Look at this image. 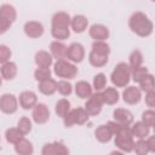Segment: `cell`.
<instances>
[{
    "instance_id": "6da1fadb",
    "label": "cell",
    "mask_w": 155,
    "mask_h": 155,
    "mask_svg": "<svg viewBox=\"0 0 155 155\" xmlns=\"http://www.w3.org/2000/svg\"><path fill=\"white\" fill-rule=\"evenodd\" d=\"M128 28L132 33L140 38H148L153 34L154 23L144 12L137 11L128 18Z\"/></svg>"
},
{
    "instance_id": "7a4b0ae2",
    "label": "cell",
    "mask_w": 155,
    "mask_h": 155,
    "mask_svg": "<svg viewBox=\"0 0 155 155\" xmlns=\"http://www.w3.org/2000/svg\"><path fill=\"white\" fill-rule=\"evenodd\" d=\"M70 16L64 11H58L51 19V35L59 41L67 40L70 36Z\"/></svg>"
},
{
    "instance_id": "3957f363",
    "label": "cell",
    "mask_w": 155,
    "mask_h": 155,
    "mask_svg": "<svg viewBox=\"0 0 155 155\" xmlns=\"http://www.w3.org/2000/svg\"><path fill=\"white\" fill-rule=\"evenodd\" d=\"M114 137V145L121 153H131L133 151L134 145V137L132 136L130 126L121 125L117 132L113 136Z\"/></svg>"
},
{
    "instance_id": "277c9868",
    "label": "cell",
    "mask_w": 155,
    "mask_h": 155,
    "mask_svg": "<svg viewBox=\"0 0 155 155\" xmlns=\"http://www.w3.org/2000/svg\"><path fill=\"white\" fill-rule=\"evenodd\" d=\"M110 81L115 87H126L131 81V68L128 63H117L110 74Z\"/></svg>"
},
{
    "instance_id": "5b68a950",
    "label": "cell",
    "mask_w": 155,
    "mask_h": 155,
    "mask_svg": "<svg viewBox=\"0 0 155 155\" xmlns=\"http://www.w3.org/2000/svg\"><path fill=\"white\" fill-rule=\"evenodd\" d=\"M78 67L68 59H57L53 63V73L57 78L71 80L78 75Z\"/></svg>"
},
{
    "instance_id": "8992f818",
    "label": "cell",
    "mask_w": 155,
    "mask_h": 155,
    "mask_svg": "<svg viewBox=\"0 0 155 155\" xmlns=\"http://www.w3.org/2000/svg\"><path fill=\"white\" fill-rule=\"evenodd\" d=\"M88 119H90V115L85 110V108H74V109H70L69 113L63 117V122L65 127H71L74 125L81 126L86 124Z\"/></svg>"
},
{
    "instance_id": "52a82bcc",
    "label": "cell",
    "mask_w": 155,
    "mask_h": 155,
    "mask_svg": "<svg viewBox=\"0 0 155 155\" xmlns=\"http://www.w3.org/2000/svg\"><path fill=\"white\" fill-rule=\"evenodd\" d=\"M104 105V101H103V96L101 91H96L94 93H92L87 99L86 103L84 105L85 110L88 113L90 116H97Z\"/></svg>"
},
{
    "instance_id": "ba28073f",
    "label": "cell",
    "mask_w": 155,
    "mask_h": 155,
    "mask_svg": "<svg viewBox=\"0 0 155 155\" xmlns=\"http://www.w3.org/2000/svg\"><path fill=\"white\" fill-rule=\"evenodd\" d=\"M18 98L12 93H4L0 96V111L7 115L15 114L18 110Z\"/></svg>"
},
{
    "instance_id": "9c48e42d",
    "label": "cell",
    "mask_w": 155,
    "mask_h": 155,
    "mask_svg": "<svg viewBox=\"0 0 155 155\" xmlns=\"http://www.w3.org/2000/svg\"><path fill=\"white\" fill-rule=\"evenodd\" d=\"M51 113L45 103H36L31 109V119L38 125H44L50 120Z\"/></svg>"
},
{
    "instance_id": "30bf717a",
    "label": "cell",
    "mask_w": 155,
    "mask_h": 155,
    "mask_svg": "<svg viewBox=\"0 0 155 155\" xmlns=\"http://www.w3.org/2000/svg\"><path fill=\"white\" fill-rule=\"evenodd\" d=\"M85 56H86L85 47L80 42H71L68 46V50H67V59L70 61V62H73L74 64L81 63L84 61Z\"/></svg>"
},
{
    "instance_id": "8fae6325",
    "label": "cell",
    "mask_w": 155,
    "mask_h": 155,
    "mask_svg": "<svg viewBox=\"0 0 155 155\" xmlns=\"http://www.w3.org/2000/svg\"><path fill=\"white\" fill-rule=\"evenodd\" d=\"M41 154L42 155H68L69 149L64 143L54 140L51 143H46L41 149Z\"/></svg>"
},
{
    "instance_id": "7c38bea8",
    "label": "cell",
    "mask_w": 155,
    "mask_h": 155,
    "mask_svg": "<svg viewBox=\"0 0 155 155\" xmlns=\"http://www.w3.org/2000/svg\"><path fill=\"white\" fill-rule=\"evenodd\" d=\"M142 99V91L137 86H127L122 91V101L128 105L138 104Z\"/></svg>"
},
{
    "instance_id": "4fadbf2b",
    "label": "cell",
    "mask_w": 155,
    "mask_h": 155,
    "mask_svg": "<svg viewBox=\"0 0 155 155\" xmlns=\"http://www.w3.org/2000/svg\"><path fill=\"white\" fill-rule=\"evenodd\" d=\"M23 30H24V34L30 38V39H38L40 36L44 35V31H45V28L42 25L41 22H38V21H28L24 23V27H23Z\"/></svg>"
},
{
    "instance_id": "5bb4252c",
    "label": "cell",
    "mask_w": 155,
    "mask_h": 155,
    "mask_svg": "<svg viewBox=\"0 0 155 155\" xmlns=\"http://www.w3.org/2000/svg\"><path fill=\"white\" fill-rule=\"evenodd\" d=\"M88 35L91 36V39H93V41H105L109 38L110 31L107 25L94 23L88 28Z\"/></svg>"
},
{
    "instance_id": "9a60e30c",
    "label": "cell",
    "mask_w": 155,
    "mask_h": 155,
    "mask_svg": "<svg viewBox=\"0 0 155 155\" xmlns=\"http://www.w3.org/2000/svg\"><path fill=\"white\" fill-rule=\"evenodd\" d=\"M17 98H18L19 107L24 110L33 109V107L38 103V96L33 91H23L19 93V96Z\"/></svg>"
},
{
    "instance_id": "2e32d148",
    "label": "cell",
    "mask_w": 155,
    "mask_h": 155,
    "mask_svg": "<svg viewBox=\"0 0 155 155\" xmlns=\"http://www.w3.org/2000/svg\"><path fill=\"white\" fill-rule=\"evenodd\" d=\"M113 117H114V121H116L117 124L126 125V126H131V124L134 120L131 110L125 109V108H116L113 111Z\"/></svg>"
},
{
    "instance_id": "e0dca14e",
    "label": "cell",
    "mask_w": 155,
    "mask_h": 155,
    "mask_svg": "<svg viewBox=\"0 0 155 155\" xmlns=\"http://www.w3.org/2000/svg\"><path fill=\"white\" fill-rule=\"evenodd\" d=\"M88 27V19L84 15H75L74 17L70 18V29L76 33L81 34L84 33Z\"/></svg>"
},
{
    "instance_id": "ac0fdd59",
    "label": "cell",
    "mask_w": 155,
    "mask_h": 155,
    "mask_svg": "<svg viewBox=\"0 0 155 155\" xmlns=\"http://www.w3.org/2000/svg\"><path fill=\"white\" fill-rule=\"evenodd\" d=\"M67 50L68 46L59 40H54L50 44V53L56 59H67Z\"/></svg>"
},
{
    "instance_id": "d6986e66",
    "label": "cell",
    "mask_w": 155,
    "mask_h": 155,
    "mask_svg": "<svg viewBox=\"0 0 155 155\" xmlns=\"http://www.w3.org/2000/svg\"><path fill=\"white\" fill-rule=\"evenodd\" d=\"M34 62L38 68H50L53 64V57L48 51L40 50L35 53Z\"/></svg>"
},
{
    "instance_id": "ffe728a7",
    "label": "cell",
    "mask_w": 155,
    "mask_h": 155,
    "mask_svg": "<svg viewBox=\"0 0 155 155\" xmlns=\"http://www.w3.org/2000/svg\"><path fill=\"white\" fill-rule=\"evenodd\" d=\"M17 73H18L17 64L12 61H8L1 64L0 67V75L4 80H13L17 76Z\"/></svg>"
},
{
    "instance_id": "44dd1931",
    "label": "cell",
    "mask_w": 155,
    "mask_h": 155,
    "mask_svg": "<svg viewBox=\"0 0 155 155\" xmlns=\"http://www.w3.org/2000/svg\"><path fill=\"white\" fill-rule=\"evenodd\" d=\"M38 88H39V92L42 93L44 96H52L53 93L57 92V81L52 78L41 80L38 84Z\"/></svg>"
},
{
    "instance_id": "7402d4cb",
    "label": "cell",
    "mask_w": 155,
    "mask_h": 155,
    "mask_svg": "<svg viewBox=\"0 0 155 155\" xmlns=\"http://www.w3.org/2000/svg\"><path fill=\"white\" fill-rule=\"evenodd\" d=\"M75 94L80 98V99H87L92 93H93V87L90 82L85 81V80H80L75 84Z\"/></svg>"
},
{
    "instance_id": "603a6c76",
    "label": "cell",
    "mask_w": 155,
    "mask_h": 155,
    "mask_svg": "<svg viewBox=\"0 0 155 155\" xmlns=\"http://www.w3.org/2000/svg\"><path fill=\"white\" fill-rule=\"evenodd\" d=\"M132 126L130 127L131 128V132H132V136L137 139H143V138H147L149 134H150V127H148L143 121H137V122H132L131 124Z\"/></svg>"
},
{
    "instance_id": "cb8c5ba5",
    "label": "cell",
    "mask_w": 155,
    "mask_h": 155,
    "mask_svg": "<svg viewBox=\"0 0 155 155\" xmlns=\"http://www.w3.org/2000/svg\"><path fill=\"white\" fill-rule=\"evenodd\" d=\"M113 132L110 131L109 126L105 125H99L96 130H94V138L99 142V143H109L113 139Z\"/></svg>"
},
{
    "instance_id": "d4e9b609",
    "label": "cell",
    "mask_w": 155,
    "mask_h": 155,
    "mask_svg": "<svg viewBox=\"0 0 155 155\" xmlns=\"http://www.w3.org/2000/svg\"><path fill=\"white\" fill-rule=\"evenodd\" d=\"M102 92V96H103V101H104V104H108V105H114L119 102L120 99V93L119 91L115 88V87H105Z\"/></svg>"
},
{
    "instance_id": "484cf974",
    "label": "cell",
    "mask_w": 155,
    "mask_h": 155,
    "mask_svg": "<svg viewBox=\"0 0 155 155\" xmlns=\"http://www.w3.org/2000/svg\"><path fill=\"white\" fill-rule=\"evenodd\" d=\"M15 151L18 155H31L34 153V147L33 143L27 139V138H22L19 139L16 144H15Z\"/></svg>"
},
{
    "instance_id": "4316f807",
    "label": "cell",
    "mask_w": 155,
    "mask_h": 155,
    "mask_svg": "<svg viewBox=\"0 0 155 155\" xmlns=\"http://www.w3.org/2000/svg\"><path fill=\"white\" fill-rule=\"evenodd\" d=\"M0 18L6 19L13 23L17 19V11L13 5L11 4H2L0 5Z\"/></svg>"
},
{
    "instance_id": "83f0119b",
    "label": "cell",
    "mask_w": 155,
    "mask_h": 155,
    "mask_svg": "<svg viewBox=\"0 0 155 155\" xmlns=\"http://www.w3.org/2000/svg\"><path fill=\"white\" fill-rule=\"evenodd\" d=\"M108 61H109V56L99 54L94 51H90V53H88V62L94 68H102V67L107 65Z\"/></svg>"
},
{
    "instance_id": "f1b7e54d",
    "label": "cell",
    "mask_w": 155,
    "mask_h": 155,
    "mask_svg": "<svg viewBox=\"0 0 155 155\" xmlns=\"http://www.w3.org/2000/svg\"><path fill=\"white\" fill-rule=\"evenodd\" d=\"M70 109H71V108H70V102H69L67 98H61V99H58L57 103H56V107H54V111H56L57 116H59V117H62V119L69 113Z\"/></svg>"
},
{
    "instance_id": "f546056e",
    "label": "cell",
    "mask_w": 155,
    "mask_h": 155,
    "mask_svg": "<svg viewBox=\"0 0 155 155\" xmlns=\"http://www.w3.org/2000/svg\"><path fill=\"white\" fill-rule=\"evenodd\" d=\"M24 137V134L17 128V127H10L6 130L5 132V138H6V142L10 143V144H16L19 139H22Z\"/></svg>"
},
{
    "instance_id": "4dcf8cb0",
    "label": "cell",
    "mask_w": 155,
    "mask_h": 155,
    "mask_svg": "<svg viewBox=\"0 0 155 155\" xmlns=\"http://www.w3.org/2000/svg\"><path fill=\"white\" fill-rule=\"evenodd\" d=\"M143 53L139 50H133L128 56V65L130 68H136L139 65H143Z\"/></svg>"
},
{
    "instance_id": "1f68e13d",
    "label": "cell",
    "mask_w": 155,
    "mask_h": 155,
    "mask_svg": "<svg viewBox=\"0 0 155 155\" xmlns=\"http://www.w3.org/2000/svg\"><path fill=\"white\" fill-rule=\"evenodd\" d=\"M138 84H139V90L142 92H149V91L154 90V87H155V85H154V75L148 73Z\"/></svg>"
},
{
    "instance_id": "d6a6232c",
    "label": "cell",
    "mask_w": 155,
    "mask_h": 155,
    "mask_svg": "<svg viewBox=\"0 0 155 155\" xmlns=\"http://www.w3.org/2000/svg\"><path fill=\"white\" fill-rule=\"evenodd\" d=\"M91 47H92L91 51H94L99 54H104V56L110 54V46L107 41H93Z\"/></svg>"
},
{
    "instance_id": "836d02e7",
    "label": "cell",
    "mask_w": 155,
    "mask_h": 155,
    "mask_svg": "<svg viewBox=\"0 0 155 155\" xmlns=\"http://www.w3.org/2000/svg\"><path fill=\"white\" fill-rule=\"evenodd\" d=\"M57 91L61 96L63 97H67V96H70L71 92H73V85L68 81V80H59L57 81Z\"/></svg>"
},
{
    "instance_id": "e575fe53",
    "label": "cell",
    "mask_w": 155,
    "mask_h": 155,
    "mask_svg": "<svg viewBox=\"0 0 155 155\" xmlns=\"http://www.w3.org/2000/svg\"><path fill=\"white\" fill-rule=\"evenodd\" d=\"M149 73L148 68L144 67V65H139V67H136V68H131V79L134 81V82H139L147 74Z\"/></svg>"
},
{
    "instance_id": "d590c367",
    "label": "cell",
    "mask_w": 155,
    "mask_h": 155,
    "mask_svg": "<svg viewBox=\"0 0 155 155\" xmlns=\"http://www.w3.org/2000/svg\"><path fill=\"white\" fill-rule=\"evenodd\" d=\"M92 87L94 91H103L107 87V76L104 73H98L94 75Z\"/></svg>"
},
{
    "instance_id": "8d00e7d4",
    "label": "cell",
    "mask_w": 155,
    "mask_h": 155,
    "mask_svg": "<svg viewBox=\"0 0 155 155\" xmlns=\"http://www.w3.org/2000/svg\"><path fill=\"white\" fill-rule=\"evenodd\" d=\"M17 128L25 136V134H28V133L33 130V122H31V120H30L29 117L23 116V117H21V119L18 120V122H17Z\"/></svg>"
},
{
    "instance_id": "74e56055",
    "label": "cell",
    "mask_w": 155,
    "mask_h": 155,
    "mask_svg": "<svg viewBox=\"0 0 155 155\" xmlns=\"http://www.w3.org/2000/svg\"><path fill=\"white\" fill-rule=\"evenodd\" d=\"M142 121L150 128L155 126V111L153 108H149L142 113Z\"/></svg>"
},
{
    "instance_id": "f35d334b",
    "label": "cell",
    "mask_w": 155,
    "mask_h": 155,
    "mask_svg": "<svg viewBox=\"0 0 155 155\" xmlns=\"http://www.w3.org/2000/svg\"><path fill=\"white\" fill-rule=\"evenodd\" d=\"M133 151L138 155H145L149 153V148H148V143H147V139L143 138V139H138L137 142H134V145H133Z\"/></svg>"
},
{
    "instance_id": "ab89813d",
    "label": "cell",
    "mask_w": 155,
    "mask_h": 155,
    "mask_svg": "<svg viewBox=\"0 0 155 155\" xmlns=\"http://www.w3.org/2000/svg\"><path fill=\"white\" fill-rule=\"evenodd\" d=\"M34 78H35V80L38 82L41 81V80H45V79L51 78V70H50V68H36L35 71H34Z\"/></svg>"
},
{
    "instance_id": "60d3db41",
    "label": "cell",
    "mask_w": 155,
    "mask_h": 155,
    "mask_svg": "<svg viewBox=\"0 0 155 155\" xmlns=\"http://www.w3.org/2000/svg\"><path fill=\"white\" fill-rule=\"evenodd\" d=\"M11 56H12V52H11L10 47L6 45H0V64L8 62Z\"/></svg>"
},
{
    "instance_id": "b9f144b4",
    "label": "cell",
    "mask_w": 155,
    "mask_h": 155,
    "mask_svg": "<svg viewBox=\"0 0 155 155\" xmlns=\"http://www.w3.org/2000/svg\"><path fill=\"white\" fill-rule=\"evenodd\" d=\"M145 104L149 108H154L155 105V91L154 90L145 92Z\"/></svg>"
},
{
    "instance_id": "7bdbcfd3",
    "label": "cell",
    "mask_w": 155,
    "mask_h": 155,
    "mask_svg": "<svg viewBox=\"0 0 155 155\" xmlns=\"http://www.w3.org/2000/svg\"><path fill=\"white\" fill-rule=\"evenodd\" d=\"M11 25H12V23L11 22H8V21H6V19H2V18H0V35H4L10 28H11Z\"/></svg>"
},
{
    "instance_id": "ee69618b",
    "label": "cell",
    "mask_w": 155,
    "mask_h": 155,
    "mask_svg": "<svg viewBox=\"0 0 155 155\" xmlns=\"http://www.w3.org/2000/svg\"><path fill=\"white\" fill-rule=\"evenodd\" d=\"M145 139H147V143H148L149 153H155V137L154 136H148Z\"/></svg>"
},
{
    "instance_id": "f6af8a7d",
    "label": "cell",
    "mask_w": 155,
    "mask_h": 155,
    "mask_svg": "<svg viewBox=\"0 0 155 155\" xmlns=\"http://www.w3.org/2000/svg\"><path fill=\"white\" fill-rule=\"evenodd\" d=\"M1 84H2V78H1V75H0V87H1Z\"/></svg>"
},
{
    "instance_id": "bcb514c9",
    "label": "cell",
    "mask_w": 155,
    "mask_h": 155,
    "mask_svg": "<svg viewBox=\"0 0 155 155\" xmlns=\"http://www.w3.org/2000/svg\"><path fill=\"white\" fill-rule=\"evenodd\" d=\"M151 1H155V0H151Z\"/></svg>"
}]
</instances>
